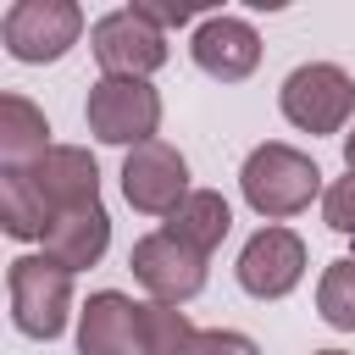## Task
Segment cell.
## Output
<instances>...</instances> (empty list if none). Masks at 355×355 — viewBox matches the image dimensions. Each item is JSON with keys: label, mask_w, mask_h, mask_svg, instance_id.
<instances>
[{"label": "cell", "mask_w": 355, "mask_h": 355, "mask_svg": "<svg viewBox=\"0 0 355 355\" xmlns=\"http://www.w3.org/2000/svg\"><path fill=\"white\" fill-rule=\"evenodd\" d=\"M194 322L172 305H133L116 288L89 294L78 316V355H172Z\"/></svg>", "instance_id": "cell-1"}, {"label": "cell", "mask_w": 355, "mask_h": 355, "mask_svg": "<svg viewBox=\"0 0 355 355\" xmlns=\"http://www.w3.org/2000/svg\"><path fill=\"white\" fill-rule=\"evenodd\" d=\"M239 189H244L255 216L283 222V216H294V211H305L316 200L322 166L294 144H261V150H250V161L239 172Z\"/></svg>", "instance_id": "cell-2"}, {"label": "cell", "mask_w": 355, "mask_h": 355, "mask_svg": "<svg viewBox=\"0 0 355 355\" xmlns=\"http://www.w3.org/2000/svg\"><path fill=\"white\" fill-rule=\"evenodd\" d=\"M11 288V316L28 338H61L67 311H72V272L55 266L50 255H17L6 272Z\"/></svg>", "instance_id": "cell-3"}, {"label": "cell", "mask_w": 355, "mask_h": 355, "mask_svg": "<svg viewBox=\"0 0 355 355\" xmlns=\"http://www.w3.org/2000/svg\"><path fill=\"white\" fill-rule=\"evenodd\" d=\"M83 116H89V133H94L100 144H128V150H139V144H150V133L161 128V94H155L144 78H100V83L89 89Z\"/></svg>", "instance_id": "cell-4"}, {"label": "cell", "mask_w": 355, "mask_h": 355, "mask_svg": "<svg viewBox=\"0 0 355 355\" xmlns=\"http://www.w3.org/2000/svg\"><path fill=\"white\" fill-rule=\"evenodd\" d=\"M283 116L305 133H338L355 111V78L333 61H311V67H294L283 78V94H277Z\"/></svg>", "instance_id": "cell-5"}, {"label": "cell", "mask_w": 355, "mask_h": 355, "mask_svg": "<svg viewBox=\"0 0 355 355\" xmlns=\"http://www.w3.org/2000/svg\"><path fill=\"white\" fill-rule=\"evenodd\" d=\"M83 33V11L72 0H17L0 17V39L17 61H61Z\"/></svg>", "instance_id": "cell-6"}, {"label": "cell", "mask_w": 355, "mask_h": 355, "mask_svg": "<svg viewBox=\"0 0 355 355\" xmlns=\"http://www.w3.org/2000/svg\"><path fill=\"white\" fill-rule=\"evenodd\" d=\"M89 44H94V61L105 67V78H150L166 61V33L139 6L105 11L89 28Z\"/></svg>", "instance_id": "cell-7"}, {"label": "cell", "mask_w": 355, "mask_h": 355, "mask_svg": "<svg viewBox=\"0 0 355 355\" xmlns=\"http://www.w3.org/2000/svg\"><path fill=\"white\" fill-rule=\"evenodd\" d=\"M128 266H133V277L150 288V300H155V305H172V311L205 288V255L189 250L183 239H172L166 227H161V233H144V239L133 244Z\"/></svg>", "instance_id": "cell-8"}, {"label": "cell", "mask_w": 355, "mask_h": 355, "mask_svg": "<svg viewBox=\"0 0 355 355\" xmlns=\"http://www.w3.org/2000/svg\"><path fill=\"white\" fill-rule=\"evenodd\" d=\"M122 194H128L133 211L172 216L183 205V194H189V161L172 144L150 139V144L128 150V161H122Z\"/></svg>", "instance_id": "cell-9"}, {"label": "cell", "mask_w": 355, "mask_h": 355, "mask_svg": "<svg viewBox=\"0 0 355 355\" xmlns=\"http://www.w3.org/2000/svg\"><path fill=\"white\" fill-rule=\"evenodd\" d=\"M305 277V244L288 227H261L239 250V288L255 300H283Z\"/></svg>", "instance_id": "cell-10"}, {"label": "cell", "mask_w": 355, "mask_h": 355, "mask_svg": "<svg viewBox=\"0 0 355 355\" xmlns=\"http://www.w3.org/2000/svg\"><path fill=\"white\" fill-rule=\"evenodd\" d=\"M28 183L44 194V205L61 216V211H78V205H94L100 200V166L89 150L78 144H50L33 166H22Z\"/></svg>", "instance_id": "cell-11"}, {"label": "cell", "mask_w": 355, "mask_h": 355, "mask_svg": "<svg viewBox=\"0 0 355 355\" xmlns=\"http://www.w3.org/2000/svg\"><path fill=\"white\" fill-rule=\"evenodd\" d=\"M194 67L200 72H211V78H222V83H239V78H250L255 72V61H261V39H255V28L244 22V17H205L200 28H194Z\"/></svg>", "instance_id": "cell-12"}, {"label": "cell", "mask_w": 355, "mask_h": 355, "mask_svg": "<svg viewBox=\"0 0 355 355\" xmlns=\"http://www.w3.org/2000/svg\"><path fill=\"white\" fill-rule=\"evenodd\" d=\"M105 244H111V216H105L100 200L94 205H78V211H61L50 222V233H44V255L55 266H67V272L94 266L105 255Z\"/></svg>", "instance_id": "cell-13"}, {"label": "cell", "mask_w": 355, "mask_h": 355, "mask_svg": "<svg viewBox=\"0 0 355 355\" xmlns=\"http://www.w3.org/2000/svg\"><path fill=\"white\" fill-rule=\"evenodd\" d=\"M227 227H233V211H227V200H222L216 189H189L183 205L166 216V233L183 239V244L200 250V255H211V250L227 239Z\"/></svg>", "instance_id": "cell-14"}, {"label": "cell", "mask_w": 355, "mask_h": 355, "mask_svg": "<svg viewBox=\"0 0 355 355\" xmlns=\"http://www.w3.org/2000/svg\"><path fill=\"white\" fill-rule=\"evenodd\" d=\"M44 150H50L44 111L22 94H0V155H6V166H33Z\"/></svg>", "instance_id": "cell-15"}, {"label": "cell", "mask_w": 355, "mask_h": 355, "mask_svg": "<svg viewBox=\"0 0 355 355\" xmlns=\"http://www.w3.org/2000/svg\"><path fill=\"white\" fill-rule=\"evenodd\" d=\"M50 222H55V211H50L44 194L28 183V172H22V166H6V172H0V227H6L11 239H44Z\"/></svg>", "instance_id": "cell-16"}, {"label": "cell", "mask_w": 355, "mask_h": 355, "mask_svg": "<svg viewBox=\"0 0 355 355\" xmlns=\"http://www.w3.org/2000/svg\"><path fill=\"white\" fill-rule=\"evenodd\" d=\"M316 311H322L327 327L355 333V255H344V261H333V266L322 272V283H316Z\"/></svg>", "instance_id": "cell-17"}, {"label": "cell", "mask_w": 355, "mask_h": 355, "mask_svg": "<svg viewBox=\"0 0 355 355\" xmlns=\"http://www.w3.org/2000/svg\"><path fill=\"white\" fill-rule=\"evenodd\" d=\"M172 355H261L244 333H227V327H194Z\"/></svg>", "instance_id": "cell-18"}, {"label": "cell", "mask_w": 355, "mask_h": 355, "mask_svg": "<svg viewBox=\"0 0 355 355\" xmlns=\"http://www.w3.org/2000/svg\"><path fill=\"white\" fill-rule=\"evenodd\" d=\"M322 216H327V227H333V233H344V239L355 244V172H349V178H338V183L322 194Z\"/></svg>", "instance_id": "cell-19"}, {"label": "cell", "mask_w": 355, "mask_h": 355, "mask_svg": "<svg viewBox=\"0 0 355 355\" xmlns=\"http://www.w3.org/2000/svg\"><path fill=\"white\" fill-rule=\"evenodd\" d=\"M139 11H144L161 33H166V28H183V22L194 17V6H155V0H139Z\"/></svg>", "instance_id": "cell-20"}, {"label": "cell", "mask_w": 355, "mask_h": 355, "mask_svg": "<svg viewBox=\"0 0 355 355\" xmlns=\"http://www.w3.org/2000/svg\"><path fill=\"white\" fill-rule=\"evenodd\" d=\"M344 161H349V172H355V128L344 133Z\"/></svg>", "instance_id": "cell-21"}, {"label": "cell", "mask_w": 355, "mask_h": 355, "mask_svg": "<svg viewBox=\"0 0 355 355\" xmlns=\"http://www.w3.org/2000/svg\"><path fill=\"white\" fill-rule=\"evenodd\" d=\"M316 355H344V349H316Z\"/></svg>", "instance_id": "cell-22"}]
</instances>
